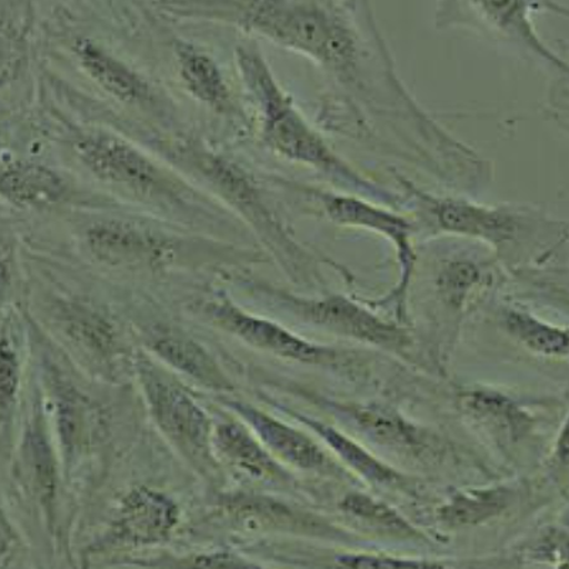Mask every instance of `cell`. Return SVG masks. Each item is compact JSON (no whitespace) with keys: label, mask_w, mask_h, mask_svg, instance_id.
Listing matches in <instances>:
<instances>
[{"label":"cell","mask_w":569,"mask_h":569,"mask_svg":"<svg viewBox=\"0 0 569 569\" xmlns=\"http://www.w3.org/2000/svg\"><path fill=\"white\" fill-rule=\"evenodd\" d=\"M242 23L318 69L325 129L436 181L469 154L401 80L373 0H247Z\"/></svg>","instance_id":"6da1fadb"},{"label":"cell","mask_w":569,"mask_h":569,"mask_svg":"<svg viewBox=\"0 0 569 569\" xmlns=\"http://www.w3.org/2000/svg\"><path fill=\"white\" fill-rule=\"evenodd\" d=\"M237 62L243 84L257 106L261 139L269 150L284 160L313 170L335 190L401 210L399 192L370 180L333 150L278 83L258 49H238Z\"/></svg>","instance_id":"7a4b0ae2"},{"label":"cell","mask_w":569,"mask_h":569,"mask_svg":"<svg viewBox=\"0 0 569 569\" xmlns=\"http://www.w3.org/2000/svg\"><path fill=\"white\" fill-rule=\"evenodd\" d=\"M401 196V210L413 217L416 231L433 236L469 238L506 251L543 231L560 226L548 213L525 204L487 206L455 196H441L393 172Z\"/></svg>","instance_id":"3957f363"},{"label":"cell","mask_w":569,"mask_h":569,"mask_svg":"<svg viewBox=\"0 0 569 569\" xmlns=\"http://www.w3.org/2000/svg\"><path fill=\"white\" fill-rule=\"evenodd\" d=\"M551 13L568 18V8L558 0H437L435 27L462 29L512 50L528 62L567 76L568 64L543 42L533 17Z\"/></svg>","instance_id":"277c9868"},{"label":"cell","mask_w":569,"mask_h":569,"mask_svg":"<svg viewBox=\"0 0 569 569\" xmlns=\"http://www.w3.org/2000/svg\"><path fill=\"white\" fill-rule=\"evenodd\" d=\"M297 190L307 197L315 207V211L319 212L325 220L335 226L378 233L390 242L400 267L399 281L393 291L379 301L368 303L370 307L386 309L393 313L396 322L408 323V295L416 262H418L413 243L418 231L413 221L395 208L379 204L368 198L349 194V192L312 186H297Z\"/></svg>","instance_id":"5b68a950"},{"label":"cell","mask_w":569,"mask_h":569,"mask_svg":"<svg viewBox=\"0 0 569 569\" xmlns=\"http://www.w3.org/2000/svg\"><path fill=\"white\" fill-rule=\"evenodd\" d=\"M284 302L305 322L339 337L358 340L388 352L409 356L413 339L398 322L385 320L345 295L307 299L282 295Z\"/></svg>","instance_id":"8992f818"},{"label":"cell","mask_w":569,"mask_h":569,"mask_svg":"<svg viewBox=\"0 0 569 569\" xmlns=\"http://www.w3.org/2000/svg\"><path fill=\"white\" fill-rule=\"evenodd\" d=\"M315 400L372 443L406 460L427 461L439 456V439L393 409L380 405L343 403L320 396H315Z\"/></svg>","instance_id":"52a82bcc"},{"label":"cell","mask_w":569,"mask_h":569,"mask_svg":"<svg viewBox=\"0 0 569 569\" xmlns=\"http://www.w3.org/2000/svg\"><path fill=\"white\" fill-rule=\"evenodd\" d=\"M213 317L222 328L230 330L236 337L266 352L293 362L322 366L333 370H348L356 365L355 356L345 350H337L309 342L289 332L271 320L253 317L242 312L230 303L217 305Z\"/></svg>","instance_id":"ba28073f"},{"label":"cell","mask_w":569,"mask_h":569,"mask_svg":"<svg viewBox=\"0 0 569 569\" xmlns=\"http://www.w3.org/2000/svg\"><path fill=\"white\" fill-rule=\"evenodd\" d=\"M79 159L100 180L144 192L160 190L162 176L144 154L129 142L109 134L84 137L78 142Z\"/></svg>","instance_id":"9c48e42d"},{"label":"cell","mask_w":569,"mask_h":569,"mask_svg":"<svg viewBox=\"0 0 569 569\" xmlns=\"http://www.w3.org/2000/svg\"><path fill=\"white\" fill-rule=\"evenodd\" d=\"M233 410L247 421L262 443L299 470L322 476H345L337 461L303 431L279 421L252 406L236 403Z\"/></svg>","instance_id":"30bf717a"},{"label":"cell","mask_w":569,"mask_h":569,"mask_svg":"<svg viewBox=\"0 0 569 569\" xmlns=\"http://www.w3.org/2000/svg\"><path fill=\"white\" fill-rule=\"evenodd\" d=\"M457 403L467 419L501 445L521 443L536 426V420L516 400L495 390H462Z\"/></svg>","instance_id":"8fae6325"},{"label":"cell","mask_w":569,"mask_h":569,"mask_svg":"<svg viewBox=\"0 0 569 569\" xmlns=\"http://www.w3.org/2000/svg\"><path fill=\"white\" fill-rule=\"evenodd\" d=\"M177 520V507L169 498L149 489L134 490L121 507L116 536L134 546L159 542L170 536Z\"/></svg>","instance_id":"7c38bea8"},{"label":"cell","mask_w":569,"mask_h":569,"mask_svg":"<svg viewBox=\"0 0 569 569\" xmlns=\"http://www.w3.org/2000/svg\"><path fill=\"white\" fill-rule=\"evenodd\" d=\"M146 386L151 409L166 433L191 449H204L210 439V421L204 411L174 386L157 379Z\"/></svg>","instance_id":"4fadbf2b"},{"label":"cell","mask_w":569,"mask_h":569,"mask_svg":"<svg viewBox=\"0 0 569 569\" xmlns=\"http://www.w3.org/2000/svg\"><path fill=\"white\" fill-rule=\"evenodd\" d=\"M302 425L311 429L325 445L337 455L343 465L352 469L356 475L362 477L370 486L380 489L401 490L410 489V482L406 480L393 467L386 465L378 457L369 453L363 446L356 443L349 436L342 433L337 427L325 423L322 420L309 418V416L295 415Z\"/></svg>","instance_id":"5bb4252c"},{"label":"cell","mask_w":569,"mask_h":569,"mask_svg":"<svg viewBox=\"0 0 569 569\" xmlns=\"http://www.w3.org/2000/svg\"><path fill=\"white\" fill-rule=\"evenodd\" d=\"M516 497L515 487L506 485L459 491L437 508L436 518L446 530L485 525L515 505Z\"/></svg>","instance_id":"9a60e30c"},{"label":"cell","mask_w":569,"mask_h":569,"mask_svg":"<svg viewBox=\"0 0 569 569\" xmlns=\"http://www.w3.org/2000/svg\"><path fill=\"white\" fill-rule=\"evenodd\" d=\"M66 186L54 171L32 162H17L0 172V194L22 208H46L62 200Z\"/></svg>","instance_id":"2e32d148"},{"label":"cell","mask_w":569,"mask_h":569,"mask_svg":"<svg viewBox=\"0 0 569 569\" xmlns=\"http://www.w3.org/2000/svg\"><path fill=\"white\" fill-rule=\"evenodd\" d=\"M76 53L81 68L114 99L133 104L149 98L146 81L99 46L84 40L78 44Z\"/></svg>","instance_id":"e0dca14e"},{"label":"cell","mask_w":569,"mask_h":569,"mask_svg":"<svg viewBox=\"0 0 569 569\" xmlns=\"http://www.w3.org/2000/svg\"><path fill=\"white\" fill-rule=\"evenodd\" d=\"M90 246L98 257L109 262H139L161 256V246L123 222L103 223L90 232Z\"/></svg>","instance_id":"ac0fdd59"},{"label":"cell","mask_w":569,"mask_h":569,"mask_svg":"<svg viewBox=\"0 0 569 569\" xmlns=\"http://www.w3.org/2000/svg\"><path fill=\"white\" fill-rule=\"evenodd\" d=\"M216 445L227 460L251 476L259 479H287V472L240 425L228 423L218 427Z\"/></svg>","instance_id":"d6986e66"},{"label":"cell","mask_w":569,"mask_h":569,"mask_svg":"<svg viewBox=\"0 0 569 569\" xmlns=\"http://www.w3.org/2000/svg\"><path fill=\"white\" fill-rule=\"evenodd\" d=\"M177 54L181 78L190 93L202 103L226 109L230 104V91L216 62L187 44H181Z\"/></svg>","instance_id":"ffe728a7"},{"label":"cell","mask_w":569,"mask_h":569,"mask_svg":"<svg viewBox=\"0 0 569 569\" xmlns=\"http://www.w3.org/2000/svg\"><path fill=\"white\" fill-rule=\"evenodd\" d=\"M339 507L345 515L380 536L400 540H426L423 533L405 520L398 511L365 492H349L342 498Z\"/></svg>","instance_id":"44dd1931"},{"label":"cell","mask_w":569,"mask_h":569,"mask_svg":"<svg viewBox=\"0 0 569 569\" xmlns=\"http://www.w3.org/2000/svg\"><path fill=\"white\" fill-rule=\"evenodd\" d=\"M502 323L508 333L531 352L547 358H567L568 332L566 328L542 322L521 309H507Z\"/></svg>","instance_id":"7402d4cb"},{"label":"cell","mask_w":569,"mask_h":569,"mask_svg":"<svg viewBox=\"0 0 569 569\" xmlns=\"http://www.w3.org/2000/svg\"><path fill=\"white\" fill-rule=\"evenodd\" d=\"M485 281L486 273L480 263L466 258L450 259L437 273V295L451 311H461Z\"/></svg>","instance_id":"603a6c76"},{"label":"cell","mask_w":569,"mask_h":569,"mask_svg":"<svg viewBox=\"0 0 569 569\" xmlns=\"http://www.w3.org/2000/svg\"><path fill=\"white\" fill-rule=\"evenodd\" d=\"M156 350L162 358L192 378L202 382L221 385L222 376L210 356L191 340L177 337H161L156 340Z\"/></svg>","instance_id":"cb8c5ba5"},{"label":"cell","mask_w":569,"mask_h":569,"mask_svg":"<svg viewBox=\"0 0 569 569\" xmlns=\"http://www.w3.org/2000/svg\"><path fill=\"white\" fill-rule=\"evenodd\" d=\"M339 566L349 568H429L445 567L443 562L419 560V558L393 557L386 553H342L337 557Z\"/></svg>","instance_id":"d4e9b609"},{"label":"cell","mask_w":569,"mask_h":569,"mask_svg":"<svg viewBox=\"0 0 569 569\" xmlns=\"http://www.w3.org/2000/svg\"><path fill=\"white\" fill-rule=\"evenodd\" d=\"M23 60V49L17 36L0 29V86L17 76Z\"/></svg>","instance_id":"484cf974"},{"label":"cell","mask_w":569,"mask_h":569,"mask_svg":"<svg viewBox=\"0 0 569 569\" xmlns=\"http://www.w3.org/2000/svg\"><path fill=\"white\" fill-rule=\"evenodd\" d=\"M18 360L8 343H0V400L13 399L18 388Z\"/></svg>","instance_id":"4316f807"},{"label":"cell","mask_w":569,"mask_h":569,"mask_svg":"<svg viewBox=\"0 0 569 569\" xmlns=\"http://www.w3.org/2000/svg\"><path fill=\"white\" fill-rule=\"evenodd\" d=\"M10 541H12V531H10L8 521L4 520L2 512H0V556L8 551Z\"/></svg>","instance_id":"83f0119b"},{"label":"cell","mask_w":569,"mask_h":569,"mask_svg":"<svg viewBox=\"0 0 569 569\" xmlns=\"http://www.w3.org/2000/svg\"><path fill=\"white\" fill-rule=\"evenodd\" d=\"M9 284V268L8 263L0 258V305H2L4 299V293H7Z\"/></svg>","instance_id":"f1b7e54d"}]
</instances>
